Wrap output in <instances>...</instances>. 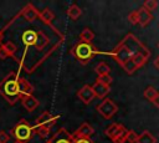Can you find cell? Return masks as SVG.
<instances>
[{
    "label": "cell",
    "mask_w": 159,
    "mask_h": 143,
    "mask_svg": "<svg viewBox=\"0 0 159 143\" xmlns=\"http://www.w3.org/2000/svg\"><path fill=\"white\" fill-rule=\"evenodd\" d=\"M91 87H92V90H93L94 96L98 97V98H104V97L109 93V91H111V87H109V86H104V85L98 83V82H96V83H94L93 86H91Z\"/></svg>",
    "instance_id": "obj_15"
},
{
    "label": "cell",
    "mask_w": 159,
    "mask_h": 143,
    "mask_svg": "<svg viewBox=\"0 0 159 143\" xmlns=\"http://www.w3.org/2000/svg\"><path fill=\"white\" fill-rule=\"evenodd\" d=\"M48 141L51 143H73L72 134H70L65 128H61L60 131H57Z\"/></svg>",
    "instance_id": "obj_7"
},
{
    "label": "cell",
    "mask_w": 159,
    "mask_h": 143,
    "mask_svg": "<svg viewBox=\"0 0 159 143\" xmlns=\"http://www.w3.org/2000/svg\"><path fill=\"white\" fill-rule=\"evenodd\" d=\"M80 37H81V42H87V44H91L92 42V40L94 39V34H93V31L92 30H89V29H83L82 30V32L80 34Z\"/></svg>",
    "instance_id": "obj_21"
},
{
    "label": "cell",
    "mask_w": 159,
    "mask_h": 143,
    "mask_svg": "<svg viewBox=\"0 0 159 143\" xmlns=\"http://www.w3.org/2000/svg\"><path fill=\"white\" fill-rule=\"evenodd\" d=\"M138 141V134L132 131V129H127V133H125V142L128 143H137Z\"/></svg>",
    "instance_id": "obj_26"
},
{
    "label": "cell",
    "mask_w": 159,
    "mask_h": 143,
    "mask_svg": "<svg viewBox=\"0 0 159 143\" xmlns=\"http://www.w3.org/2000/svg\"><path fill=\"white\" fill-rule=\"evenodd\" d=\"M77 96H78V98H80L83 103H86V104H89V103L93 101V98L96 97L94 93H93V90H92V87H91L89 85L82 86L81 90L77 92Z\"/></svg>",
    "instance_id": "obj_8"
},
{
    "label": "cell",
    "mask_w": 159,
    "mask_h": 143,
    "mask_svg": "<svg viewBox=\"0 0 159 143\" xmlns=\"http://www.w3.org/2000/svg\"><path fill=\"white\" fill-rule=\"evenodd\" d=\"M137 16H138V25H140L142 27H145L153 19L150 11L145 10L143 6L137 10Z\"/></svg>",
    "instance_id": "obj_13"
},
{
    "label": "cell",
    "mask_w": 159,
    "mask_h": 143,
    "mask_svg": "<svg viewBox=\"0 0 159 143\" xmlns=\"http://www.w3.org/2000/svg\"><path fill=\"white\" fill-rule=\"evenodd\" d=\"M39 17L41 19L42 22L50 25V24L52 22V20L55 19V14L52 12V10H50L48 7H46V9H43L41 12H39Z\"/></svg>",
    "instance_id": "obj_18"
},
{
    "label": "cell",
    "mask_w": 159,
    "mask_h": 143,
    "mask_svg": "<svg viewBox=\"0 0 159 143\" xmlns=\"http://www.w3.org/2000/svg\"><path fill=\"white\" fill-rule=\"evenodd\" d=\"M152 102H153V104H154L155 107H159V93L153 98V101H152Z\"/></svg>",
    "instance_id": "obj_35"
},
{
    "label": "cell",
    "mask_w": 159,
    "mask_h": 143,
    "mask_svg": "<svg viewBox=\"0 0 159 143\" xmlns=\"http://www.w3.org/2000/svg\"><path fill=\"white\" fill-rule=\"evenodd\" d=\"M73 143H94L89 138H73Z\"/></svg>",
    "instance_id": "obj_32"
},
{
    "label": "cell",
    "mask_w": 159,
    "mask_h": 143,
    "mask_svg": "<svg viewBox=\"0 0 159 143\" xmlns=\"http://www.w3.org/2000/svg\"><path fill=\"white\" fill-rule=\"evenodd\" d=\"M48 44V37L42 32V31H36V41L34 44L35 48L41 51L45 48V46Z\"/></svg>",
    "instance_id": "obj_16"
},
{
    "label": "cell",
    "mask_w": 159,
    "mask_h": 143,
    "mask_svg": "<svg viewBox=\"0 0 159 143\" xmlns=\"http://www.w3.org/2000/svg\"><path fill=\"white\" fill-rule=\"evenodd\" d=\"M122 67H123V68H124V71H125L127 73H129V75L134 73V72L138 70V67L135 66V63H134L132 60H128V61H125V62L122 65Z\"/></svg>",
    "instance_id": "obj_24"
},
{
    "label": "cell",
    "mask_w": 159,
    "mask_h": 143,
    "mask_svg": "<svg viewBox=\"0 0 159 143\" xmlns=\"http://www.w3.org/2000/svg\"><path fill=\"white\" fill-rule=\"evenodd\" d=\"M11 134L14 136V138L16 139V142H21L25 143L31 138L32 134V127L25 121H20L12 129H11Z\"/></svg>",
    "instance_id": "obj_4"
},
{
    "label": "cell",
    "mask_w": 159,
    "mask_h": 143,
    "mask_svg": "<svg viewBox=\"0 0 159 143\" xmlns=\"http://www.w3.org/2000/svg\"><path fill=\"white\" fill-rule=\"evenodd\" d=\"M72 53L76 56V58L82 62V63H87L96 53H98V51L96 50L94 46H92V44H87V42H80L77 44L73 50Z\"/></svg>",
    "instance_id": "obj_3"
},
{
    "label": "cell",
    "mask_w": 159,
    "mask_h": 143,
    "mask_svg": "<svg viewBox=\"0 0 159 143\" xmlns=\"http://www.w3.org/2000/svg\"><path fill=\"white\" fill-rule=\"evenodd\" d=\"M157 6H158V2H157L155 0H145L144 4H143V7H144L145 10H148V11L154 10Z\"/></svg>",
    "instance_id": "obj_29"
},
{
    "label": "cell",
    "mask_w": 159,
    "mask_h": 143,
    "mask_svg": "<svg viewBox=\"0 0 159 143\" xmlns=\"http://www.w3.org/2000/svg\"><path fill=\"white\" fill-rule=\"evenodd\" d=\"M40 137H42V138H47L48 137V134H50V129L48 128H45V127H35V128H32Z\"/></svg>",
    "instance_id": "obj_27"
},
{
    "label": "cell",
    "mask_w": 159,
    "mask_h": 143,
    "mask_svg": "<svg viewBox=\"0 0 159 143\" xmlns=\"http://www.w3.org/2000/svg\"><path fill=\"white\" fill-rule=\"evenodd\" d=\"M21 15H22V17H24L26 21L32 22V21L39 16V11H37V9H36L32 4H27V5L21 10Z\"/></svg>",
    "instance_id": "obj_12"
},
{
    "label": "cell",
    "mask_w": 159,
    "mask_h": 143,
    "mask_svg": "<svg viewBox=\"0 0 159 143\" xmlns=\"http://www.w3.org/2000/svg\"><path fill=\"white\" fill-rule=\"evenodd\" d=\"M81 14H82V10H81V7H80L78 5H76V4H72V5L68 7V10H67V15H68L72 20H77V19L81 16Z\"/></svg>",
    "instance_id": "obj_20"
},
{
    "label": "cell",
    "mask_w": 159,
    "mask_h": 143,
    "mask_svg": "<svg viewBox=\"0 0 159 143\" xmlns=\"http://www.w3.org/2000/svg\"><path fill=\"white\" fill-rule=\"evenodd\" d=\"M15 143H21V142H15Z\"/></svg>",
    "instance_id": "obj_39"
},
{
    "label": "cell",
    "mask_w": 159,
    "mask_h": 143,
    "mask_svg": "<svg viewBox=\"0 0 159 143\" xmlns=\"http://www.w3.org/2000/svg\"><path fill=\"white\" fill-rule=\"evenodd\" d=\"M1 47L7 52L9 56L15 57V52H16V50H17V46H16L14 42H11V41H6L5 44L1 45Z\"/></svg>",
    "instance_id": "obj_22"
},
{
    "label": "cell",
    "mask_w": 159,
    "mask_h": 143,
    "mask_svg": "<svg viewBox=\"0 0 159 143\" xmlns=\"http://www.w3.org/2000/svg\"><path fill=\"white\" fill-rule=\"evenodd\" d=\"M17 88H19V93L20 96H26V95H31L34 91L32 85H30L27 82V80L22 78V77H17Z\"/></svg>",
    "instance_id": "obj_14"
},
{
    "label": "cell",
    "mask_w": 159,
    "mask_h": 143,
    "mask_svg": "<svg viewBox=\"0 0 159 143\" xmlns=\"http://www.w3.org/2000/svg\"><path fill=\"white\" fill-rule=\"evenodd\" d=\"M9 57V55H7V52L0 46V60H5V58H7Z\"/></svg>",
    "instance_id": "obj_34"
},
{
    "label": "cell",
    "mask_w": 159,
    "mask_h": 143,
    "mask_svg": "<svg viewBox=\"0 0 159 143\" xmlns=\"http://www.w3.org/2000/svg\"><path fill=\"white\" fill-rule=\"evenodd\" d=\"M144 97L147 98V99H149V101H153V98L158 95V91L155 90V87H153V86H149V87H147L145 90H144Z\"/></svg>",
    "instance_id": "obj_25"
},
{
    "label": "cell",
    "mask_w": 159,
    "mask_h": 143,
    "mask_svg": "<svg viewBox=\"0 0 159 143\" xmlns=\"http://www.w3.org/2000/svg\"><path fill=\"white\" fill-rule=\"evenodd\" d=\"M10 141V136L5 131H0V143H7Z\"/></svg>",
    "instance_id": "obj_31"
},
{
    "label": "cell",
    "mask_w": 159,
    "mask_h": 143,
    "mask_svg": "<svg viewBox=\"0 0 159 143\" xmlns=\"http://www.w3.org/2000/svg\"><path fill=\"white\" fill-rule=\"evenodd\" d=\"M2 42V31L0 30V44Z\"/></svg>",
    "instance_id": "obj_37"
},
{
    "label": "cell",
    "mask_w": 159,
    "mask_h": 143,
    "mask_svg": "<svg viewBox=\"0 0 159 143\" xmlns=\"http://www.w3.org/2000/svg\"><path fill=\"white\" fill-rule=\"evenodd\" d=\"M20 99H21V103H22V106L25 107V109L29 111V112H32V111L36 109L37 106H39V99H37L36 97H34L32 95L20 96Z\"/></svg>",
    "instance_id": "obj_11"
},
{
    "label": "cell",
    "mask_w": 159,
    "mask_h": 143,
    "mask_svg": "<svg viewBox=\"0 0 159 143\" xmlns=\"http://www.w3.org/2000/svg\"><path fill=\"white\" fill-rule=\"evenodd\" d=\"M128 21L132 24V25H138V16H137V10L130 12L128 15Z\"/></svg>",
    "instance_id": "obj_30"
},
{
    "label": "cell",
    "mask_w": 159,
    "mask_h": 143,
    "mask_svg": "<svg viewBox=\"0 0 159 143\" xmlns=\"http://www.w3.org/2000/svg\"><path fill=\"white\" fill-rule=\"evenodd\" d=\"M94 133V129L91 124L88 123H82L77 129L76 132L72 134V138H91V136Z\"/></svg>",
    "instance_id": "obj_10"
},
{
    "label": "cell",
    "mask_w": 159,
    "mask_h": 143,
    "mask_svg": "<svg viewBox=\"0 0 159 143\" xmlns=\"http://www.w3.org/2000/svg\"><path fill=\"white\" fill-rule=\"evenodd\" d=\"M113 58L122 66L125 61L130 60L135 55H143L147 60L150 57L149 50L133 35L128 34L125 37L114 47V50L111 52Z\"/></svg>",
    "instance_id": "obj_1"
},
{
    "label": "cell",
    "mask_w": 159,
    "mask_h": 143,
    "mask_svg": "<svg viewBox=\"0 0 159 143\" xmlns=\"http://www.w3.org/2000/svg\"><path fill=\"white\" fill-rule=\"evenodd\" d=\"M127 133V132H125ZM125 133L124 134H122V136H118V137H116L114 139H112L114 143H125Z\"/></svg>",
    "instance_id": "obj_33"
},
{
    "label": "cell",
    "mask_w": 159,
    "mask_h": 143,
    "mask_svg": "<svg viewBox=\"0 0 159 143\" xmlns=\"http://www.w3.org/2000/svg\"><path fill=\"white\" fill-rule=\"evenodd\" d=\"M17 75L15 72H10L2 81L0 82V95L10 103H16L17 99H20V93L17 88Z\"/></svg>",
    "instance_id": "obj_2"
},
{
    "label": "cell",
    "mask_w": 159,
    "mask_h": 143,
    "mask_svg": "<svg viewBox=\"0 0 159 143\" xmlns=\"http://www.w3.org/2000/svg\"><path fill=\"white\" fill-rule=\"evenodd\" d=\"M154 66H155V67L159 70V56H158V57L154 60Z\"/></svg>",
    "instance_id": "obj_36"
},
{
    "label": "cell",
    "mask_w": 159,
    "mask_h": 143,
    "mask_svg": "<svg viewBox=\"0 0 159 143\" xmlns=\"http://www.w3.org/2000/svg\"><path fill=\"white\" fill-rule=\"evenodd\" d=\"M58 118V116H52L50 112L45 111L42 112L39 117H37V121H36V126L37 127H45V128H51L55 123H56V119Z\"/></svg>",
    "instance_id": "obj_6"
},
{
    "label": "cell",
    "mask_w": 159,
    "mask_h": 143,
    "mask_svg": "<svg viewBox=\"0 0 159 143\" xmlns=\"http://www.w3.org/2000/svg\"><path fill=\"white\" fill-rule=\"evenodd\" d=\"M21 40H22V42H24L25 46H34V44L36 41V31H34V30H26L22 34Z\"/></svg>",
    "instance_id": "obj_17"
},
{
    "label": "cell",
    "mask_w": 159,
    "mask_h": 143,
    "mask_svg": "<svg viewBox=\"0 0 159 143\" xmlns=\"http://www.w3.org/2000/svg\"><path fill=\"white\" fill-rule=\"evenodd\" d=\"M127 132V128L123 126V124H119V123H112L111 126H108L104 131L106 136L109 137L111 139H114L116 137L118 136H122Z\"/></svg>",
    "instance_id": "obj_9"
},
{
    "label": "cell",
    "mask_w": 159,
    "mask_h": 143,
    "mask_svg": "<svg viewBox=\"0 0 159 143\" xmlns=\"http://www.w3.org/2000/svg\"><path fill=\"white\" fill-rule=\"evenodd\" d=\"M96 82L102 83V85H104V86H111V83H112V77H111L109 75L98 76V78H97V81H96Z\"/></svg>",
    "instance_id": "obj_28"
},
{
    "label": "cell",
    "mask_w": 159,
    "mask_h": 143,
    "mask_svg": "<svg viewBox=\"0 0 159 143\" xmlns=\"http://www.w3.org/2000/svg\"><path fill=\"white\" fill-rule=\"evenodd\" d=\"M94 71L97 72V75H98V76L109 75V72H111V67H109V66H108L106 62H101V63H98V65L96 66Z\"/></svg>",
    "instance_id": "obj_23"
},
{
    "label": "cell",
    "mask_w": 159,
    "mask_h": 143,
    "mask_svg": "<svg viewBox=\"0 0 159 143\" xmlns=\"http://www.w3.org/2000/svg\"><path fill=\"white\" fill-rule=\"evenodd\" d=\"M46 143H51V142H50V141H47V142H46Z\"/></svg>",
    "instance_id": "obj_38"
},
{
    "label": "cell",
    "mask_w": 159,
    "mask_h": 143,
    "mask_svg": "<svg viewBox=\"0 0 159 143\" xmlns=\"http://www.w3.org/2000/svg\"><path fill=\"white\" fill-rule=\"evenodd\" d=\"M97 111L98 113L104 118V119H111L118 111L117 104L109 99V98H104L98 106H97Z\"/></svg>",
    "instance_id": "obj_5"
},
{
    "label": "cell",
    "mask_w": 159,
    "mask_h": 143,
    "mask_svg": "<svg viewBox=\"0 0 159 143\" xmlns=\"http://www.w3.org/2000/svg\"><path fill=\"white\" fill-rule=\"evenodd\" d=\"M137 143H155V137L150 132L144 131L138 136Z\"/></svg>",
    "instance_id": "obj_19"
}]
</instances>
